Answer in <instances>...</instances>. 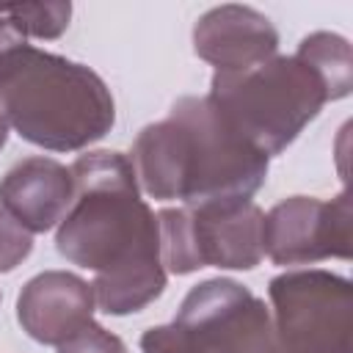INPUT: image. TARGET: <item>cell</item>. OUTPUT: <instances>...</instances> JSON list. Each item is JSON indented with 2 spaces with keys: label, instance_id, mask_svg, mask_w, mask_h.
<instances>
[{
  "label": "cell",
  "instance_id": "cell-2",
  "mask_svg": "<svg viewBox=\"0 0 353 353\" xmlns=\"http://www.w3.org/2000/svg\"><path fill=\"white\" fill-rule=\"evenodd\" d=\"M268 160L210 97H182L163 121L138 132L130 163L152 199L207 207L251 201L268 176Z\"/></svg>",
  "mask_w": 353,
  "mask_h": 353
},
{
  "label": "cell",
  "instance_id": "cell-11",
  "mask_svg": "<svg viewBox=\"0 0 353 353\" xmlns=\"http://www.w3.org/2000/svg\"><path fill=\"white\" fill-rule=\"evenodd\" d=\"M74 201V182L66 165L52 157H25L0 179V204L28 229L58 226Z\"/></svg>",
  "mask_w": 353,
  "mask_h": 353
},
{
  "label": "cell",
  "instance_id": "cell-4",
  "mask_svg": "<svg viewBox=\"0 0 353 353\" xmlns=\"http://www.w3.org/2000/svg\"><path fill=\"white\" fill-rule=\"evenodd\" d=\"M212 105L265 157L281 154L328 102L320 77L298 55H273L237 72H215Z\"/></svg>",
  "mask_w": 353,
  "mask_h": 353
},
{
  "label": "cell",
  "instance_id": "cell-12",
  "mask_svg": "<svg viewBox=\"0 0 353 353\" xmlns=\"http://www.w3.org/2000/svg\"><path fill=\"white\" fill-rule=\"evenodd\" d=\"M323 83L325 88V99H342L350 94L353 88V52L347 39L328 33V30H317L309 33L295 52Z\"/></svg>",
  "mask_w": 353,
  "mask_h": 353
},
{
  "label": "cell",
  "instance_id": "cell-14",
  "mask_svg": "<svg viewBox=\"0 0 353 353\" xmlns=\"http://www.w3.org/2000/svg\"><path fill=\"white\" fill-rule=\"evenodd\" d=\"M143 353H212L207 345H201L190 331L182 325H154L141 336Z\"/></svg>",
  "mask_w": 353,
  "mask_h": 353
},
{
  "label": "cell",
  "instance_id": "cell-13",
  "mask_svg": "<svg viewBox=\"0 0 353 353\" xmlns=\"http://www.w3.org/2000/svg\"><path fill=\"white\" fill-rule=\"evenodd\" d=\"M3 17L25 39H58L69 28V3H0Z\"/></svg>",
  "mask_w": 353,
  "mask_h": 353
},
{
  "label": "cell",
  "instance_id": "cell-8",
  "mask_svg": "<svg viewBox=\"0 0 353 353\" xmlns=\"http://www.w3.org/2000/svg\"><path fill=\"white\" fill-rule=\"evenodd\" d=\"M262 251L276 265H309L320 259H350V199L331 201L290 196L262 221Z\"/></svg>",
  "mask_w": 353,
  "mask_h": 353
},
{
  "label": "cell",
  "instance_id": "cell-17",
  "mask_svg": "<svg viewBox=\"0 0 353 353\" xmlns=\"http://www.w3.org/2000/svg\"><path fill=\"white\" fill-rule=\"evenodd\" d=\"M6 141H8V121L0 116V149L6 146Z\"/></svg>",
  "mask_w": 353,
  "mask_h": 353
},
{
  "label": "cell",
  "instance_id": "cell-10",
  "mask_svg": "<svg viewBox=\"0 0 353 353\" xmlns=\"http://www.w3.org/2000/svg\"><path fill=\"white\" fill-rule=\"evenodd\" d=\"M193 50L215 72H237L276 55L279 33L273 22L251 6H215L193 28Z\"/></svg>",
  "mask_w": 353,
  "mask_h": 353
},
{
  "label": "cell",
  "instance_id": "cell-5",
  "mask_svg": "<svg viewBox=\"0 0 353 353\" xmlns=\"http://www.w3.org/2000/svg\"><path fill=\"white\" fill-rule=\"evenodd\" d=\"M265 212L254 201L165 207L157 212L160 259L176 276L199 268L251 270L262 262Z\"/></svg>",
  "mask_w": 353,
  "mask_h": 353
},
{
  "label": "cell",
  "instance_id": "cell-16",
  "mask_svg": "<svg viewBox=\"0 0 353 353\" xmlns=\"http://www.w3.org/2000/svg\"><path fill=\"white\" fill-rule=\"evenodd\" d=\"M58 353H127V345L116 334H110L108 328H102L99 323L91 320L74 336L61 342Z\"/></svg>",
  "mask_w": 353,
  "mask_h": 353
},
{
  "label": "cell",
  "instance_id": "cell-6",
  "mask_svg": "<svg viewBox=\"0 0 353 353\" xmlns=\"http://www.w3.org/2000/svg\"><path fill=\"white\" fill-rule=\"evenodd\" d=\"M273 328L287 353H350L353 287L328 270H287L270 279Z\"/></svg>",
  "mask_w": 353,
  "mask_h": 353
},
{
  "label": "cell",
  "instance_id": "cell-7",
  "mask_svg": "<svg viewBox=\"0 0 353 353\" xmlns=\"http://www.w3.org/2000/svg\"><path fill=\"white\" fill-rule=\"evenodd\" d=\"M174 323L212 353H287L265 301L232 279L196 284L185 295Z\"/></svg>",
  "mask_w": 353,
  "mask_h": 353
},
{
  "label": "cell",
  "instance_id": "cell-3",
  "mask_svg": "<svg viewBox=\"0 0 353 353\" xmlns=\"http://www.w3.org/2000/svg\"><path fill=\"white\" fill-rule=\"evenodd\" d=\"M0 116L41 149L77 152L110 132L116 105L94 69L22 41L0 55Z\"/></svg>",
  "mask_w": 353,
  "mask_h": 353
},
{
  "label": "cell",
  "instance_id": "cell-1",
  "mask_svg": "<svg viewBox=\"0 0 353 353\" xmlns=\"http://www.w3.org/2000/svg\"><path fill=\"white\" fill-rule=\"evenodd\" d=\"M74 201L58 223V251L94 270V301L108 314H130L165 290L157 215L141 199L132 163L119 152L80 154L72 168Z\"/></svg>",
  "mask_w": 353,
  "mask_h": 353
},
{
  "label": "cell",
  "instance_id": "cell-9",
  "mask_svg": "<svg viewBox=\"0 0 353 353\" xmlns=\"http://www.w3.org/2000/svg\"><path fill=\"white\" fill-rule=\"evenodd\" d=\"M94 306V290L85 279L69 270H44L22 287L17 317L30 339L61 345L91 323Z\"/></svg>",
  "mask_w": 353,
  "mask_h": 353
},
{
  "label": "cell",
  "instance_id": "cell-15",
  "mask_svg": "<svg viewBox=\"0 0 353 353\" xmlns=\"http://www.w3.org/2000/svg\"><path fill=\"white\" fill-rule=\"evenodd\" d=\"M33 248L30 232L0 204V273L14 270Z\"/></svg>",
  "mask_w": 353,
  "mask_h": 353
}]
</instances>
